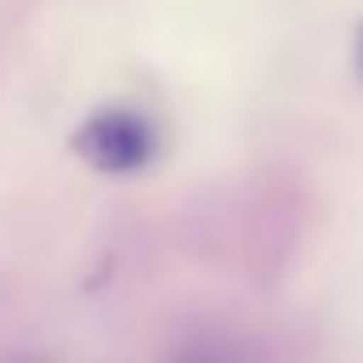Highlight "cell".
<instances>
[{"instance_id": "1", "label": "cell", "mask_w": 363, "mask_h": 363, "mask_svg": "<svg viewBox=\"0 0 363 363\" xmlns=\"http://www.w3.org/2000/svg\"><path fill=\"white\" fill-rule=\"evenodd\" d=\"M168 363H246V352L235 340H196V344L180 347Z\"/></svg>"}]
</instances>
